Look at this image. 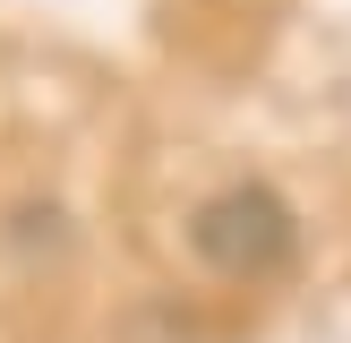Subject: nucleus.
Returning a JSON list of instances; mask_svg holds the SVG:
<instances>
[{"mask_svg":"<svg viewBox=\"0 0 351 343\" xmlns=\"http://www.w3.org/2000/svg\"><path fill=\"white\" fill-rule=\"evenodd\" d=\"M189 249H197L215 274H249V283H257V274H283L291 266L300 215H291L266 180H232V189H215V198L189 215Z\"/></svg>","mask_w":351,"mask_h":343,"instance_id":"f257e3e1","label":"nucleus"}]
</instances>
